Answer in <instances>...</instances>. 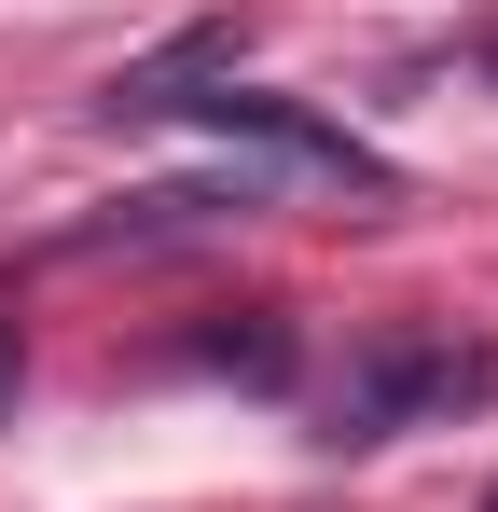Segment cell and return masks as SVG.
Instances as JSON below:
<instances>
[{
	"mask_svg": "<svg viewBox=\"0 0 498 512\" xmlns=\"http://www.w3.org/2000/svg\"><path fill=\"white\" fill-rule=\"evenodd\" d=\"M471 402H498V346L443 333V319H388V333L346 360L319 443H402V429H443V416H471Z\"/></svg>",
	"mask_w": 498,
	"mask_h": 512,
	"instance_id": "cell-1",
	"label": "cell"
},
{
	"mask_svg": "<svg viewBox=\"0 0 498 512\" xmlns=\"http://www.w3.org/2000/svg\"><path fill=\"white\" fill-rule=\"evenodd\" d=\"M111 111L125 125H166V111H194L208 139H249V153H277V167H319L346 180V194H388V153H360L346 125H319V111H291V97H263V84H111Z\"/></svg>",
	"mask_w": 498,
	"mask_h": 512,
	"instance_id": "cell-2",
	"label": "cell"
},
{
	"mask_svg": "<svg viewBox=\"0 0 498 512\" xmlns=\"http://www.w3.org/2000/svg\"><path fill=\"white\" fill-rule=\"evenodd\" d=\"M194 360H208V374H249V388H291V360H305V346H291V319L236 305V319H208V333H194Z\"/></svg>",
	"mask_w": 498,
	"mask_h": 512,
	"instance_id": "cell-3",
	"label": "cell"
},
{
	"mask_svg": "<svg viewBox=\"0 0 498 512\" xmlns=\"http://www.w3.org/2000/svg\"><path fill=\"white\" fill-rule=\"evenodd\" d=\"M14 374H28V346H14V319H0V416H14Z\"/></svg>",
	"mask_w": 498,
	"mask_h": 512,
	"instance_id": "cell-4",
	"label": "cell"
},
{
	"mask_svg": "<svg viewBox=\"0 0 498 512\" xmlns=\"http://www.w3.org/2000/svg\"><path fill=\"white\" fill-rule=\"evenodd\" d=\"M485 512H498V485H485Z\"/></svg>",
	"mask_w": 498,
	"mask_h": 512,
	"instance_id": "cell-5",
	"label": "cell"
}]
</instances>
